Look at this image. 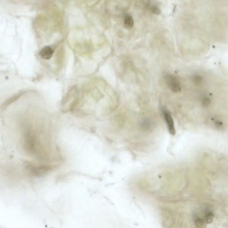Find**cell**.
I'll use <instances>...</instances> for the list:
<instances>
[{
  "label": "cell",
  "instance_id": "cell-2",
  "mask_svg": "<svg viewBox=\"0 0 228 228\" xmlns=\"http://www.w3.org/2000/svg\"><path fill=\"white\" fill-rule=\"evenodd\" d=\"M165 81L168 88L175 93L181 92L182 89L181 83L176 76L173 75H166L165 77Z\"/></svg>",
  "mask_w": 228,
  "mask_h": 228
},
{
  "label": "cell",
  "instance_id": "cell-6",
  "mask_svg": "<svg viewBox=\"0 0 228 228\" xmlns=\"http://www.w3.org/2000/svg\"><path fill=\"white\" fill-rule=\"evenodd\" d=\"M146 7L147 9H149L151 12L156 15H159L161 14V11L160 9L156 5H155L151 4V1H148L147 2Z\"/></svg>",
  "mask_w": 228,
  "mask_h": 228
},
{
  "label": "cell",
  "instance_id": "cell-5",
  "mask_svg": "<svg viewBox=\"0 0 228 228\" xmlns=\"http://www.w3.org/2000/svg\"><path fill=\"white\" fill-rule=\"evenodd\" d=\"M134 25V20L131 15L126 14L124 19V26L127 29H131Z\"/></svg>",
  "mask_w": 228,
  "mask_h": 228
},
{
  "label": "cell",
  "instance_id": "cell-3",
  "mask_svg": "<svg viewBox=\"0 0 228 228\" xmlns=\"http://www.w3.org/2000/svg\"><path fill=\"white\" fill-rule=\"evenodd\" d=\"M163 116L165 119V122L167 124L168 131L171 135L174 136L175 134V128L171 114L170 112L166 109H163Z\"/></svg>",
  "mask_w": 228,
  "mask_h": 228
},
{
  "label": "cell",
  "instance_id": "cell-7",
  "mask_svg": "<svg viewBox=\"0 0 228 228\" xmlns=\"http://www.w3.org/2000/svg\"><path fill=\"white\" fill-rule=\"evenodd\" d=\"M195 225L198 228H205L206 227V224L205 221L202 219L198 218L196 219L194 221Z\"/></svg>",
  "mask_w": 228,
  "mask_h": 228
},
{
  "label": "cell",
  "instance_id": "cell-8",
  "mask_svg": "<svg viewBox=\"0 0 228 228\" xmlns=\"http://www.w3.org/2000/svg\"><path fill=\"white\" fill-rule=\"evenodd\" d=\"M214 218V215L211 212L206 213L205 216V221L207 223L210 224L213 222Z\"/></svg>",
  "mask_w": 228,
  "mask_h": 228
},
{
  "label": "cell",
  "instance_id": "cell-1",
  "mask_svg": "<svg viewBox=\"0 0 228 228\" xmlns=\"http://www.w3.org/2000/svg\"><path fill=\"white\" fill-rule=\"evenodd\" d=\"M27 170L31 175L33 176H41L45 175L46 173L53 170L55 167L53 165H42L35 166L33 164H29L27 166Z\"/></svg>",
  "mask_w": 228,
  "mask_h": 228
},
{
  "label": "cell",
  "instance_id": "cell-4",
  "mask_svg": "<svg viewBox=\"0 0 228 228\" xmlns=\"http://www.w3.org/2000/svg\"><path fill=\"white\" fill-rule=\"evenodd\" d=\"M53 52V49L50 46H46L41 50L39 54L43 59H49L52 57Z\"/></svg>",
  "mask_w": 228,
  "mask_h": 228
},
{
  "label": "cell",
  "instance_id": "cell-9",
  "mask_svg": "<svg viewBox=\"0 0 228 228\" xmlns=\"http://www.w3.org/2000/svg\"><path fill=\"white\" fill-rule=\"evenodd\" d=\"M202 104L205 107H208L211 104V100L208 97H205L202 99Z\"/></svg>",
  "mask_w": 228,
  "mask_h": 228
}]
</instances>
